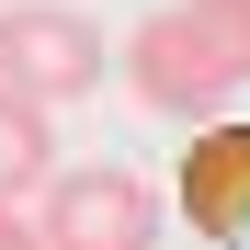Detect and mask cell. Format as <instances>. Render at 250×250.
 Returning a JSON list of instances; mask_svg holds the SVG:
<instances>
[{
	"mask_svg": "<svg viewBox=\"0 0 250 250\" xmlns=\"http://www.w3.org/2000/svg\"><path fill=\"white\" fill-rule=\"evenodd\" d=\"M103 68H114V46H103L91 12H68V0H12L0 12V91L57 114V103H91Z\"/></svg>",
	"mask_w": 250,
	"mask_h": 250,
	"instance_id": "cell-1",
	"label": "cell"
},
{
	"mask_svg": "<svg viewBox=\"0 0 250 250\" xmlns=\"http://www.w3.org/2000/svg\"><path fill=\"white\" fill-rule=\"evenodd\" d=\"M228 46H216V34H205V12H193V0H182V12H148L137 34H125V91H137L148 114H171V125H205V114H216L228 103Z\"/></svg>",
	"mask_w": 250,
	"mask_h": 250,
	"instance_id": "cell-2",
	"label": "cell"
},
{
	"mask_svg": "<svg viewBox=\"0 0 250 250\" xmlns=\"http://www.w3.org/2000/svg\"><path fill=\"white\" fill-rule=\"evenodd\" d=\"M34 228H46V250H159V193H148V171H125V159H91V171L46 182Z\"/></svg>",
	"mask_w": 250,
	"mask_h": 250,
	"instance_id": "cell-3",
	"label": "cell"
},
{
	"mask_svg": "<svg viewBox=\"0 0 250 250\" xmlns=\"http://www.w3.org/2000/svg\"><path fill=\"white\" fill-rule=\"evenodd\" d=\"M182 228L193 239H216V250H239L250 239V125H205V137L182 148Z\"/></svg>",
	"mask_w": 250,
	"mask_h": 250,
	"instance_id": "cell-4",
	"label": "cell"
},
{
	"mask_svg": "<svg viewBox=\"0 0 250 250\" xmlns=\"http://www.w3.org/2000/svg\"><path fill=\"white\" fill-rule=\"evenodd\" d=\"M46 182H57V125H46V103L0 91V205H46Z\"/></svg>",
	"mask_w": 250,
	"mask_h": 250,
	"instance_id": "cell-5",
	"label": "cell"
},
{
	"mask_svg": "<svg viewBox=\"0 0 250 250\" xmlns=\"http://www.w3.org/2000/svg\"><path fill=\"white\" fill-rule=\"evenodd\" d=\"M193 12H205V34L228 46V68L250 80V0H193Z\"/></svg>",
	"mask_w": 250,
	"mask_h": 250,
	"instance_id": "cell-6",
	"label": "cell"
},
{
	"mask_svg": "<svg viewBox=\"0 0 250 250\" xmlns=\"http://www.w3.org/2000/svg\"><path fill=\"white\" fill-rule=\"evenodd\" d=\"M0 250H46V228H34L23 205H0Z\"/></svg>",
	"mask_w": 250,
	"mask_h": 250,
	"instance_id": "cell-7",
	"label": "cell"
},
{
	"mask_svg": "<svg viewBox=\"0 0 250 250\" xmlns=\"http://www.w3.org/2000/svg\"><path fill=\"white\" fill-rule=\"evenodd\" d=\"M0 12H12V0H0Z\"/></svg>",
	"mask_w": 250,
	"mask_h": 250,
	"instance_id": "cell-8",
	"label": "cell"
}]
</instances>
